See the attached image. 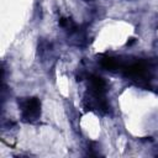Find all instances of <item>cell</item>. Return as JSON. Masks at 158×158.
Masks as SVG:
<instances>
[{
	"instance_id": "cell-1",
	"label": "cell",
	"mask_w": 158,
	"mask_h": 158,
	"mask_svg": "<svg viewBox=\"0 0 158 158\" xmlns=\"http://www.w3.org/2000/svg\"><path fill=\"white\" fill-rule=\"evenodd\" d=\"M21 115L23 121L35 122L40 118L41 115V102L37 98H27L21 101Z\"/></svg>"
},
{
	"instance_id": "cell-2",
	"label": "cell",
	"mask_w": 158,
	"mask_h": 158,
	"mask_svg": "<svg viewBox=\"0 0 158 158\" xmlns=\"http://www.w3.org/2000/svg\"><path fill=\"white\" fill-rule=\"evenodd\" d=\"M86 1H93V0H86Z\"/></svg>"
}]
</instances>
